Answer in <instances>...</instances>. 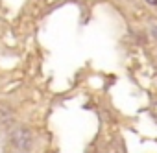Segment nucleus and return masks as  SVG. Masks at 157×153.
<instances>
[{
  "label": "nucleus",
  "mask_w": 157,
  "mask_h": 153,
  "mask_svg": "<svg viewBox=\"0 0 157 153\" xmlns=\"http://www.w3.org/2000/svg\"><path fill=\"white\" fill-rule=\"evenodd\" d=\"M11 144L19 149V151H28L33 144V136L30 133V129L26 127H17L11 133Z\"/></svg>",
  "instance_id": "nucleus-1"
},
{
  "label": "nucleus",
  "mask_w": 157,
  "mask_h": 153,
  "mask_svg": "<svg viewBox=\"0 0 157 153\" xmlns=\"http://www.w3.org/2000/svg\"><path fill=\"white\" fill-rule=\"evenodd\" d=\"M146 2H148L150 6H157V0H146Z\"/></svg>",
  "instance_id": "nucleus-2"
}]
</instances>
